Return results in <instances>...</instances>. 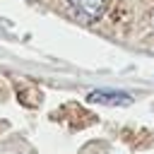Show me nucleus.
Instances as JSON below:
<instances>
[{"label": "nucleus", "instance_id": "nucleus-1", "mask_svg": "<svg viewBox=\"0 0 154 154\" xmlns=\"http://www.w3.org/2000/svg\"><path fill=\"white\" fill-rule=\"evenodd\" d=\"M67 5L84 22H96L106 10V0H67Z\"/></svg>", "mask_w": 154, "mask_h": 154}, {"label": "nucleus", "instance_id": "nucleus-2", "mask_svg": "<svg viewBox=\"0 0 154 154\" xmlns=\"http://www.w3.org/2000/svg\"><path fill=\"white\" fill-rule=\"evenodd\" d=\"M91 103H101V106H128L132 103V96L125 91H113V89H96L87 96Z\"/></svg>", "mask_w": 154, "mask_h": 154}]
</instances>
